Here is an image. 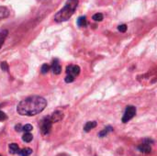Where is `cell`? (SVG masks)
I'll return each mask as SVG.
<instances>
[{
	"label": "cell",
	"mask_w": 157,
	"mask_h": 156,
	"mask_svg": "<svg viewBox=\"0 0 157 156\" xmlns=\"http://www.w3.org/2000/svg\"><path fill=\"white\" fill-rule=\"evenodd\" d=\"M47 101L44 97L39 96H33L25 98L18 103L17 111L22 116H35L40 114L45 109Z\"/></svg>",
	"instance_id": "1"
},
{
	"label": "cell",
	"mask_w": 157,
	"mask_h": 156,
	"mask_svg": "<svg viewBox=\"0 0 157 156\" xmlns=\"http://www.w3.org/2000/svg\"><path fill=\"white\" fill-rule=\"evenodd\" d=\"M78 6V0H67L65 6L54 16V20L56 22H64L68 20L76 10Z\"/></svg>",
	"instance_id": "2"
},
{
	"label": "cell",
	"mask_w": 157,
	"mask_h": 156,
	"mask_svg": "<svg viewBox=\"0 0 157 156\" xmlns=\"http://www.w3.org/2000/svg\"><path fill=\"white\" fill-rule=\"evenodd\" d=\"M135 115H136V108L133 107V106H128L126 109H125L124 115L122 117V122L127 123L131 118H133Z\"/></svg>",
	"instance_id": "3"
},
{
	"label": "cell",
	"mask_w": 157,
	"mask_h": 156,
	"mask_svg": "<svg viewBox=\"0 0 157 156\" xmlns=\"http://www.w3.org/2000/svg\"><path fill=\"white\" fill-rule=\"evenodd\" d=\"M52 126H53V122L51 121V120L49 118V117L43 118L41 122V133L43 135H48L50 132H51L52 129Z\"/></svg>",
	"instance_id": "4"
},
{
	"label": "cell",
	"mask_w": 157,
	"mask_h": 156,
	"mask_svg": "<svg viewBox=\"0 0 157 156\" xmlns=\"http://www.w3.org/2000/svg\"><path fill=\"white\" fill-rule=\"evenodd\" d=\"M80 71H81V69L78 65H69L66 67V73L70 74V76H72L74 77L79 76Z\"/></svg>",
	"instance_id": "5"
},
{
	"label": "cell",
	"mask_w": 157,
	"mask_h": 156,
	"mask_svg": "<svg viewBox=\"0 0 157 156\" xmlns=\"http://www.w3.org/2000/svg\"><path fill=\"white\" fill-rule=\"evenodd\" d=\"M49 118L51 120L52 122H58L61 121L62 118H64V113L62 111H54L53 113L49 117Z\"/></svg>",
	"instance_id": "6"
},
{
	"label": "cell",
	"mask_w": 157,
	"mask_h": 156,
	"mask_svg": "<svg viewBox=\"0 0 157 156\" xmlns=\"http://www.w3.org/2000/svg\"><path fill=\"white\" fill-rule=\"evenodd\" d=\"M50 68L52 69V71H53V73L54 74H60L61 72H62V67H61V65H60V64H59V62H58L57 59H55L53 61V62L52 64V66L50 67Z\"/></svg>",
	"instance_id": "7"
},
{
	"label": "cell",
	"mask_w": 157,
	"mask_h": 156,
	"mask_svg": "<svg viewBox=\"0 0 157 156\" xmlns=\"http://www.w3.org/2000/svg\"><path fill=\"white\" fill-rule=\"evenodd\" d=\"M138 149H139L140 152L144 153H150L151 151H152V148H151L150 144H148V143H145V142L142 143V144L139 147H138Z\"/></svg>",
	"instance_id": "8"
},
{
	"label": "cell",
	"mask_w": 157,
	"mask_h": 156,
	"mask_svg": "<svg viewBox=\"0 0 157 156\" xmlns=\"http://www.w3.org/2000/svg\"><path fill=\"white\" fill-rule=\"evenodd\" d=\"M97 121H88V122H86V124L85 125V127H84V130L86 132H90L91 129H93L94 128H96L97 127Z\"/></svg>",
	"instance_id": "9"
},
{
	"label": "cell",
	"mask_w": 157,
	"mask_h": 156,
	"mask_svg": "<svg viewBox=\"0 0 157 156\" xmlns=\"http://www.w3.org/2000/svg\"><path fill=\"white\" fill-rule=\"evenodd\" d=\"M9 16V10L6 7H0V20H3Z\"/></svg>",
	"instance_id": "10"
},
{
	"label": "cell",
	"mask_w": 157,
	"mask_h": 156,
	"mask_svg": "<svg viewBox=\"0 0 157 156\" xmlns=\"http://www.w3.org/2000/svg\"><path fill=\"white\" fill-rule=\"evenodd\" d=\"M8 148H9V153L11 154H16L20 152V147H18L17 143H11Z\"/></svg>",
	"instance_id": "11"
},
{
	"label": "cell",
	"mask_w": 157,
	"mask_h": 156,
	"mask_svg": "<svg viewBox=\"0 0 157 156\" xmlns=\"http://www.w3.org/2000/svg\"><path fill=\"white\" fill-rule=\"evenodd\" d=\"M77 25L79 27H86L87 26V20H86V17L82 16V17H79L77 18V21H76Z\"/></svg>",
	"instance_id": "12"
},
{
	"label": "cell",
	"mask_w": 157,
	"mask_h": 156,
	"mask_svg": "<svg viewBox=\"0 0 157 156\" xmlns=\"http://www.w3.org/2000/svg\"><path fill=\"white\" fill-rule=\"evenodd\" d=\"M112 130H113V128L110 127V126H108V127H106L103 130H101V132L98 133V136L100 137V138H103V137H106L109 132H111Z\"/></svg>",
	"instance_id": "13"
},
{
	"label": "cell",
	"mask_w": 157,
	"mask_h": 156,
	"mask_svg": "<svg viewBox=\"0 0 157 156\" xmlns=\"http://www.w3.org/2000/svg\"><path fill=\"white\" fill-rule=\"evenodd\" d=\"M32 149L30 148H24L22 150H20V152H18V154L20 156H29L31 153H32Z\"/></svg>",
	"instance_id": "14"
},
{
	"label": "cell",
	"mask_w": 157,
	"mask_h": 156,
	"mask_svg": "<svg viewBox=\"0 0 157 156\" xmlns=\"http://www.w3.org/2000/svg\"><path fill=\"white\" fill-rule=\"evenodd\" d=\"M8 33V31L6 30V29L0 31V48H1L2 44L4 43V41L6 40V38H7Z\"/></svg>",
	"instance_id": "15"
},
{
	"label": "cell",
	"mask_w": 157,
	"mask_h": 156,
	"mask_svg": "<svg viewBox=\"0 0 157 156\" xmlns=\"http://www.w3.org/2000/svg\"><path fill=\"white\" fill-rule=\"evenodd\" d=\"M32 139H33V136H32V134H30L29 132H26L22 137V140L25 142H30L31 141H32Z\"/></svg>",
	"instance_id": "16"
},
{
	"label": "cell",
	"mask_w": 157,
	"mask_h": 156,
	"mask_svg": "<svg viewBox=\"0 0 157 156\" xmlns=\"http://www.w3.org/2000/svg\"><path fill=\"white\" fill-rule=\"evenodd\" d=\"M93 20L95 21H102L103 20V15L101 13H97L93 16Z\"/></svg>",
	"instance_id": "17"
},
{
	"label": "cell",
	"mask_w": 157,
	"mask_h": 156,
	"mask_svg": "<svg viewBox=\"0 0 157 156\" xmlns=\"http://www.w3.org/2000/svg\"><path fill=\"white\" fill-rule=\"evenodd\" d=\"M32 129H33V127L31 126L30 124H26L25 126L22 127V130H23V132H30Z\"/></svg>",
	"instance_id": "18"
},
{
	"label": "cell",
	"mask_w": 157,
	"mask_h": 156,
	"mask_svg": "<svg viewBox=\"0 0 157 156\" xmlns=\"http://www.w3.org/2000/svg\"><path fill=\"white\" fill-rule=\"evenodd\" d=\"M49 70H50V66H49L47 64H43V65L41 66V73H43V74L47 73L49 72Z\"/></svg>",
	"instance_id": "19"
},
{
	"label": "cell",
	"mask_w": 157,
	"mask_h": 156,
	"mask_svg": "<svg viewBox=\"0 0 157 156\" xmlns=\"http://www.w3.org/2000/svg\"><path fill=\"white\" fill-rule=\"evenodd\" d=\"M118 31H121V32H126V30H127V25H125V24L120 25V26L118 27Z\"/></svg>",
	"instance_id": "20"
},
{
	"label": "cell",
	"mask_w": 157,
	"mask_h": 156,
	"mask_svg": "<svg viewBox=\"0 0 157 156\" xmlns=\"http://www.w3.org/2000/svg\"><path fill=\"white\" fill-rule=\"evenodd\" d=\"M64 81L66 83H72V82H74V77L70 76V74H67L66 77L64 78Z\"/></svg>",
	"instance_id": "21"
},
{
	"label": "cell",
	"mask_w": 157,
	"mask_h": 156,
	"mask_svg": "<svg viewBox=\"0 0 157 156\" xmlns=\"http://www.w3.org/2000/svg\"><path fill=\"white\" fill-rule=\"evenodd\" d=\"M1 69L3 71H8V64L6 62H1Z\"/></svg>",
	"instance_id": "22"
},
{
	"label": "cell",
	"mask_w": 157,
	"mask_h": 156,
	"mask_svg": "<svg viewBox=\"0 0 157 156\" xmlns=\"http://www.w3.org/2000/svg\"><path fill=\"white\" fill-rule=\"evenodd\" d=\"M8 118L7 115H6L3 111H0V121H4Z\"/></svg>",
	"instance_id": "23"
},
{
	"label": "cell",
	"mask_w": 157,
	"mask_h": 156,
	"mask_svg": "<svg viewBox=\"0 0 157 156\" xmlns=\"http://www.w3.org/2000/svg\"><path fill=\"white\" fill-rule=\"evenodd\" d=\"M15 129H16L17 132H21V130H22V126L20 124H18V125H16V126H15Z\"/></svg>",
	"instance_id": "24"
},
{
	"label": "cell",
	"mask_w": 157,
	"mask_h": 156,
	"mask_svg": "<svg viewBox=\"0 0 157 156\" xmlns=\"http://www.w3.org/2000/svg\"><path fill=\"white\" fill-rule=\"evenodd\" d=\"M40 3H48V2H50L51 0H38Z\"/></svg>",
	"instance_id": "25"
},
{
	"label": "cell",
	"mask_w": 157,
	"mask_h": 156,
	"mask_svg": "<svg viewBox=\"0 0 157 156\" xmlns=\"http://www.w3.org/2000/svg\"><path fill=\"white\" fill-rule=\"evenodd\" d=\"M57 156H69V155L66 154V153H60V154H58Z\"/></svg>",
	"instance_id": "26"
},
{
	"label": "cell",
	"mask_w": 157,
	"mask_h": 156,
	"mask_svg": "<svg viewBox=\"0 0 157 156\" xmlns=\"http://www.w3.org/2000/svg\"><path fill=\"white\" fill-rule=\"evenodd\" d=\"M0 156H1V155H0Z\"/></svg>",
	"instance_id": "27"
}]
</instances>
